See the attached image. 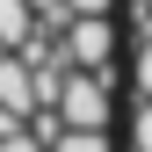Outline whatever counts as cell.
<instances>
[{
  "instance_id": "1",
  "label": "cell",
  "mask_w": 152,
  "mask_h": 152,
  "mask_svg": "<svg viewBox=\"0 0 152 152\" xmlns=\"http://www.w3.org/2000/svg\"><path fill=\"white\" fill-rule=\"evenodd\" d=\"M58 116H65V130H109L116 123V87H109L102 72H65Z\"/></svg>"
},
{
  "instance_id": "4",
  "label": "cell",
  "mask_w": 152,
  "mask_h": 152,
  "mask_svg": "<svg viewBox=\"0 0 152 152\" xmlns=\"http://www.w3.org/2000/svg\"><path fill=\"white\" fill-rule=\"evenodd\" d=\"M130 152H152V102H138V116H130Z\"/></svg>"
},
{
  "instance_id": "3",
  "label": "cell",
  "mask_w": 152,
  "mask_h": 152,
  "mask_svg": "<svg viewBox=\"0 0 152 152\" xmlns=\"http://www.w3.org/2000/svg\"><path fill=\"white\" fill-rule=\"evenodd\" d=\"M130 58H138V65H130V87H138V102H152V36L130 44Z\"/></svg>"
},
{
  "instance_id": "5",
  "label": "cell",
  "mask_w": 152,
  "mask_h": 152,
  "mask_svg": "<svg viewBox=\"0 0 152 152\" xmlns=\"http://www.w3.org/2000/svg\"><path fill=\"white\" fill-rule=\"evenodd\" d=\"M0 152H51V145H36V138H29V130H22V123H15V130H0Z\"/></svg>"
},
{
  "instance_id": "2",
  "label": "cell",
  "mask_w": 152,
  "mask_h": 152,
  "mask_svg": "<svg viewBox=\"0 0 152 152\" xmlns=\"http://www.w3.org/2000/svg\"><path fill=\"white\" fill-rule=\"evenodd\" d=\"M51 152H116V145H109V130H58Z\"/></svg>"
}]
</instances>
